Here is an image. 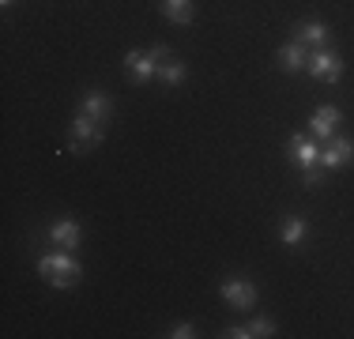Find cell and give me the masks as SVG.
Instances as JSON below:
<instances>
[{
	"label": "cell",
	"instance_id": "obj_1",
	"mask_svg": "<svg viewBox=\"0 0 354 339\" xmlns=\"http://www.w3.org/2000/svg\"><path fill=\"white\" fill-rule=\"evenodd\" d=\"M38 275L46 279L49 286H61L64 291V286H75L83 279V264L72 257L68 249L64 253H46V257L38 260Z\"/></svg>",
	"mask_w": 354,
	"mask_h": 339
},
{
	"label": "cell",
	"instance_id": "obj_2",
	"mask_svg": "<svg viewBox=\"0 0 354 339\" xmlns=\"http://www.w3.org/2000/svg\"><path fill=\"white\" fill-rule=\"evenodd\" d=\"M286 151H290V163L301 166V174H306V185H309V189H313V185H320V143L313 140V136L294 132L290 143H286Z\"/></svg>",
	"mask_w": 354,
	"mask_h": 339
},
{
	"label": "cell",
	"instance_id": "obj_3",
	"mask_svg": "<svg viewBox=\"0 0 354 339\" xmlns=\"http://www.w3.org/2000/svg\"><path fill=\"white\" fill-rule=\"evenodd\" d=\"M354 163V140L351 136H332V140H324V147H320V170H339Z\"/></svg>",
	"mask_w": 354,
	"mask_h": 339
},
{
	"label": "cell",
	"instance_id": "obj_4",
	"mask_svg": "<svg viewBox=\"0 0 354 339\" xmlns=\"http://www.w3.org/2000/svg\"><path fill=\"white\" fill-rule=\"evenodd\" d=\"M106 140V132H102V125L98 121H91L87 113H80L72 121V143H68V151H87V147H98V143Z\"/></svg>",
	"mask_w": 354,
	"mask_h": 339
},
{
	"label": "cell",
	"instance_id": "obj_5",
	"mask_svg": "<svg viewBox=\"0 0 354 339\" xmlns=\"http://www.w3.org/2000/svg\"><path fill=\"white\" fill-rule=\"evenodd\" d=\"M309 75H317V80H328V83H335L343 75V61H339V53H332V49H313L309 53Z\"/></svg>",
	"mask_w": 354,
	"mask_h": 339
},
{
	"label": "cell",
	"instance_id": "obj_6",
	"mask_svg": "<svg viewBox=\"0 0 354 339\" xmlns=\"http://www.w3.org/2000/svg\"><path fill=\"white\" fill-rule=\"evenodd\" d=\"M223 298L234 305V309H252L260 298V291H257V283H249V279H223Z\"/></svg>",
	"mask_w": 354,
	"mask_h": 339
},
{
	"label": "cell",
	"instance_id": "obj_7",
	"mask_svg": "<svg viewBox=\"0 0 354 339\" xmlns=\"http://www.w3.org/2000/svg\"><path fill=\"white\" fill-rule=\"evenodd\" d=\"M124 68H129V80L132 83H147V80H155V72H158V61H155V53H143V49H129L124 53Z\"/></svg>",
	"mask_w": 354,
	"mask_h": 339
},
{
	"label": "cell",
	"instance_id": "obj_8",
	"mask_svg": "<svg viewBox=\"0 0 354 339\" xmlns=\"http://www.w3.org/2000/svg\"><path fill=\"white\" fill-rule=\"evenodd\" d=\"M339 121H343V113L335 106H317L313 117H309V136H313V140H332L335 129H339Z\"/></svg>",
	"mask_w": 354,
	"mask_h": 339
},
{
	"label": "cell",
	"instance_id": "obj_9",
	"mask_svg": "<svg viewBox=\"0 0 354 339\" xmlns=\"http://www.w3.org/2000/svg\"><path fill=\"white\" fill-rule=\"evenodd\" d=\"M294 42H301V46H309V49H324L328 42H332V30H328L320 19H306V23H298V30H294Z\"/></svg>",
	"mask_w": 354,
	"mask_h": 339
},
{
	"label": "cell",
	"instance_id": "obj_10",
	"mask_svg": "<svg viewBox=\"0 0 354 339\" xmlns=\"http://www.w3.org/2000/svg\"><path fill=\"white\" fill-rule=\"evenodd\" d=\"M49 237H53L61 249H80V241H83V226L75 223V219H57L53 226H49Z\"/></svg>",
	"mask_w": 354,
	"mask_h": 339
},
{
	"label": "cell",
	"instance_id": "obj_11",
	"mask_svg": "<svg viewBox=\"0 0 354 339\" xmlns=\"http://www.w3.org/2000/svg\"><path fill=\"white\" fill-rule=\"evenodd\" d=\"M80 113H87L91 121L102 125V121H109V113H113V98H109V95H98V91H91V95L83 98V109H80Z\"/></svg>",
	"mask_w": 354,
	"mask_h": 339
},
{
	"label": "cell",
	"instance_id": "obj_12",
	"mask_svg": "<svg viewBox=\"0 0 354 339\" xmlns=\"http://www.w3.org/2000/svg\"><path fill=\"white\" fill-rule=\"evenodd\" d=\"M158 8H162V15L170 23H181V27H189L192 19H196V8H192V0H158Z\"/></svg>",
	"mask_w": 354,
	"mask_h": 339
},
{
	"label": "cell",
	"instance_id": "obj_13",
	"mask_svg": "<svg viewBox=\"0 0 354 339\" xmlns=\"http://www.w3.org/2000/svg\"><path fill=\"white\" fill-rule=\"evenodd\" d=\"M306 64H309V53H306L301 42H290V46L279 49V68H283V72H301Z\"/></svg>",
	"mask_w": 354,
	"mask_h": 339
},
{
	"label": "cell",
	"instance_id": "obj_14",
	"mask_svg": "<svg viewBox=\"0 0 354 339\" xmlns=\"http://www.w3.org/2000/svg\"><path fill=\"white\" fill-rule=\"evenodd\" d=\"M301 241H306V223H301L298 215L283 219V245H286V249H298Z\"/></svg>",
	"mask_w": 354,
	"mask_h": 339
},
{
	"label": "cell",
	"instance_id": "obj_15",
	"mask_svg": "<svg viewBox=\"0 0 354 339\" xmlns=\"http://www.w3.org/2000/svg\"><path fill=\"white\" fill-rule=\"evenodd\" d=\"M155 75L166 83V87H177V83L185 80V61H177V57H170V61H162V64H158V72H155Z\"/></svg>",
	"mask_w": 354,
	"mask_h": 339
},
{
	"label": "cell",
	"instance_id": "obj_16",
	"mask_svg": "<svg viewBox=\"0 0 354 339\" xmlns=\"http://www.w3.org/2000/svg\"><path fill=\"white\" fill-rule=\"evenodd\" d=\"M249 332L252 336H275V320H268V317H257L249 324Z\"/></svg>",
	"mask_w": 354,
	"mask_h": 339
},
{
	"label": "cell",
	"instance_id": "obj_17",
	"mask_svg": "<svg viewBox=\"0 0 354 339\" xmlns=\"http://www.w3.org/2000/svg\"><path fill=\"white\" fill-rule=\"evenodd\" d=\"M192 332H196V328H192V320H181V324H174L166 336H170V339H189Z\"/></svg>",
	"mask_w": 354,
	"mask_h": 339
},
{
	"label": "cell",
	"instance_id": "obj_18",
	"mask_svg": "<svg viewBox=\"0 0 354 339\" xmlns=\"http://www.w3.org/2000/svg\"><path fill=\"white\" fill-rule=\"evenodd\" d=\"M223 336H226V339H249L252 332H249V328H226Z\"/></svg>",
	"mask_w": 354,
	"mask_h": 339
},
{
	"label": "cell",
	"instance_id": "obj_19",
	"mask_svg": "<svg viewBox=\"0 0 354 339\" xmlns=\"http://www.w3.org/2000/svg\"><path fill=\"white\" fill-rule=\"evenodd\" d=\"M0 4H12V0H0Z\"/></svg>",
	"mask_w": 354,
	"mask_h": 339
}]
</instances>
